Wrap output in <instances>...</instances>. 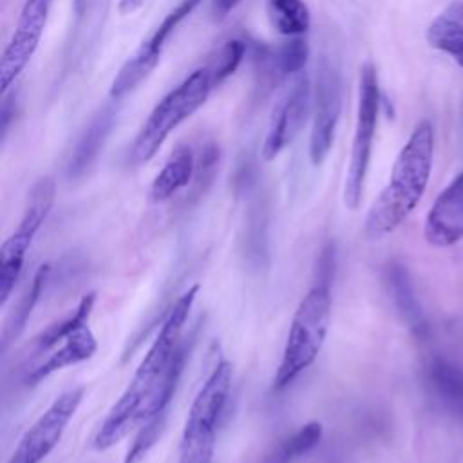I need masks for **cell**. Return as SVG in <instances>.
<instances>
[{"label":"cell","instance_id":"obj_1","mask_svg":"<svg viewBox=\"0 0 463 463\" xmlns=\"http://www.w3.org/2000/svg\"><path fill=\"white\" fill-rule=\"evenodd\" d=\"M197 291L199 286L194 284L166 311L159 333L130 383L98 429L92 439L94 450H107L148 418L168 414V405L201 329V322H197L186 336L181 335Z\"/></svg>","mask_w":463,"mask_h":463},{"label":"cell","instance_id":"obj_2","mask_svg":"<svg viewBox=\"0 0 463 463\" xmlns=\"http://www.w3.org/2000/svg\"><path fill=\"white\" fill-rule=\"evenodd\" d=\"M432 156V125L421 119L396 156L389 183L367 212L364 233L369 241H380L394 232L418 206L430 177Z\"/></svg>","mask_w":463,"mask_h":463},{"label":"cell","instance_id":"obj_3","mask_svg":"<svg viewBox=\"0 0 463 463\" xmlns=\"http://www.w3.org/2000/svg\"><path fill=\"white\" fill-rule=\"evenodd\" d=\"M331 320V286L315 282L300 300L286 338L273 389L288 387L318 356Z\"/></svg>","mask_w":463,"mask_h":463},{"label":"cell","instance_id":"obj_4","mask_svg":"<svg viewBox=\"0 0 463 463\" xmlns=\"http://www.w3.org/2000/svg\"><path fill=\"white\" fill-rule=\"evenodd\" d=\"M213 87L212 72L204 65L190 72L177 87L165 94L150 110L132 143V163H148L166 137L206 103Z\"/></svg>","mask_w":463,"mask_h":463},{"label":"cell","instance_id":"obj_5","mask_svg":"<svg viewBox=\"0 0 463 463\" xmlns=\"http://www.w3.org/2000/svg\"><path fill=\"white\" fill-rule=\"evenodd\" d=\"M232 389V364L219 360L195 394L179 443V463H210Z\"/></svg>","mask_w":463,"mask_h":463},{"label":"cell","instance_id":"obj_6","mask_svg":"<svg viewBox=\"0 0 463 463\" xmlns=\"http://www.w3.org/2000/svg\"><path fill=\"white\" fill-rule=\"evenodd\" d=\"M380 112V87L378 74L373 63H364L360 69L358 83V105H356V121L351 141L349 163L344 183V204L349 210H356L362 203L364 184L369 170L373 139L376 132Z\"/></svg>","mask_w":463,"mask_h":463},{"label":"cell","instance_id":"obj_7","mask_svg":"<svg viewBox=\"0 0 463 463\" xmlns=\"http://www.w3.org/2000/svg\"><path fill=\"white\" fill-rule=\"evenodd\" d=\"M56 181L52 175H42L27 194L25 208L16 230L2 242L0 248V304L4 306L20 279L27 250L45 222L54 204Z\"/></svg>","mask_w":463,"mask_h":463},{"label":"cell","instance_id":"obj_8","mask_svg":"<svg viewBox=\"0 0 463 463\" xmlns=\"http://www.w3.org/2000/svg\"><path fill=\"white\" fill-rule=\"evenodd\" d=\"M199 2L201 0H181L159 22V25L148 34V38L139 43V47L127 58V61L121 65V69L118 71V74L110 83L109 94L112 99L125 98L154 72V69L161 60L168 36L199 5Z\"/></svg>","mask_w":463,"mask_h":463},{"label":"cell","instance_id":"obj_9","mask_svg":"<svg viewBox=\"0 0 463 463\" xmlns=\"http://www.w3.org/2000/svg\"><path fill=\"white\" fill-rule=\"evenodd\" d=\"M83 387L61 392L24 432L7 463H40L61 439L69 421L83 400Z\"/></svg>","mask_w":463,"mask_h":463},{"label":"cell","instance_id":"obj_10","mask_svg":"<svg viewBox=\"0 0 463 463\" xmlns=\"http://www.w3.org/2000/svg\"><path fill=\"white\" fill-rule=\"evenodd\" d=\"M311 103V81L306 72H300L273 107L260 148V156L264 161H273L288 145L293 143V139L298 136L309 118V112L313 109Z\"/></svg>","mask_w":463,"mask_h":463},{"label":"cell","instance_id":"obj_11","mask_svg":"<svg viewBox=\"0 0 463 463\" xmlns=\"http://www.w3.org/2000/svg\"><path fill=\"white\" fill-rule=\"evenodd\" d=\"M52 0H24L14 31L0 56V92L5 94L36 52Z\"/></svg>","mask_w":463,"mask_h":463},{"label":"cell","instance_id":"obj_12","mask_svg":"<svg viewBox=\"0 0 463 463\" xmlns=\"http://www.w3.org/2000/svg\"><path fill=\"white\" fill-rule=\"evenodd\" d=\"M342 112V80L338 71L324 61L317 74L313 92V123L309 134L311 165L320 166L335 141L336 125Z\"/></svg>","mask_w":463,"mask_h":463},{"label":"cell","instance_id":"obj_13","mask_svg":"<svg viewBox=\"0 0 463 463\" xmlns=\"http://www.w3.org/2000/svg\"><path fill=\"white\" fill-rule=\"evenodd\" d=\"M423 235L429 244L438 248L463 239V172L436 197L427 213Z\"/></svg>","mask_w":463,"mask_h":463},{"label":"cell","instance_id":"obj_14","mask_svg":"<svg viewBox=\"0 0 463 463\" xmlns=\"http://www.w3.org/2000/svg\"><path fill=\"white\" fill-rule=\"evenodd\" d=\"M96 349H98L96 336L87 324L81 329H78L74 335L65 338L61 344H58V349H54L43 362H40L33 369H29L24 374V383L29 387L38 385L42 380H45L47 376H51L56 371L92 358Z\"/></svg>","mask_w":463,"mask_h":463},{"label":"cell","instance_id":"obj_15","mask_svg":"<svg viewBox=\"0 0 463 463\" xmlns=\"http://www.w3.org/2000/svg\"><path fill=\"white\" fill-rule=\"evenodd\" d=\"M195 161L197 157L188 145L175 146L150 184V201L152 203L168 201L179 190L188 186L194 181Z\"/></svg>","mask_w":463,"mask_h":463},{"label":"cell","instance_id":"obj_16","mask_svg":"<svg viewBox=\"0 0 463 463\" xmlns=\"http://www.w3.org/2000/svg\"><path fill=\"white\" fill-rule=\"evenodd\" d=\"M430 47L450 56L463 69V0L449 4L427 27Z\"/></svg>","mask_w":463,"mask_h":463},{"label":"cell","instance_id":"obj_17","mask_svg":"<svg viewBox=\"0 0 463 463\" xmlns=\"http://www.w3.org/2000/svg\"><path fill=\"white\" fill-rule=\"evenodd\" d=\"M427 382L436 398L463 418V367L445 356H434L427 364Z\"/></svg>","mask_w":463,"mask_h":463},{"label":"cell","instance_id":"obj_18","mask_svg":"<svg viewBox=\"0 0 463 463\" xmlns=\"http://www.w3.org/2000/svg\"><path fill=\"white\" fill-rule=\"evenodd\" d=\"M114 116H116L114 110L105 109L83 130L67 165V175L71 179L83 175L89 170V166L96 161L107 136L110 134V128L114 125Z\"/></svg>","mask_w":463,"mask_h":463},{"label":"cell","instance_id":"obj_19","mask_svg":"<svg viewBox=\"0 0 463 463\" xmlns=\"http://www.w3.org/2000/svg\"><path fill=\"white\" fill-rule=\"evenodd\" d=\"M385 284L389 289V295L394 302V307L398 309L403 322L416 333L425 331V320L421 313V306L416 298L411 275L407 268L400 262H391L385 268Z\"/></svg>","mask_w":463,"mask_h":463},{"label":"cell","instance_id":"obj_20","mask_svg":"<svg viewBox=\"0 0 463 463\" xmlns=\"http://www.w3.org/2000/svg\"><path fill=\"white\" fill-rule=\"evenodd\" d=\"M49 275H51V264H42L29 286L25 288V291L20 295L18 302L14 304V307L11 309V313L7 315L5 322H4V327H2V336H0V347L2 351H7V347L20 336V333L24 331L34 306L38 304L43 289H45V284L49 282Z\"/></svg>","mask_w":463,"mask_h":463},{"label":"cell","instance_id":"obj_21","mask_svg":"<svg viewBox=\"0 0 463 463\" xmlns=\"http://www.w3.org/2000/svg\"><path fill=\"white\" fill-rule=\"evenodd\" d=\"M94 302H96V293L89 291L87 295H83V298L78 302V306L67 317L52 322L38 336H34L31 342V356H38L45 351H51L52 347L61 344L65 338L74 335L78 329L87 326L89 317L94 307Z\"/></svg>","mask_w":463,"mask_h":463},{"label":"cell","instance_id":"obj_22","mask_svg":"<svg viewBox=\"0 0 463 463\" xmlns=\"http://www.w3.org/2000/svg\"><path fill=\"white\" fill-rule=\"evenodd\" d=\"M264 11L275 33L288 38L306 34L311 25V13L304 0H266Z\"/></svg>","mask_w":463,"mask_h":463},{"label":"cell","instance_id":"obj_23","mask_svg":"<svg viewBox=\"0 0 463 463\" xmlns=\"http://www.w3.org/2000/svg\"><path fill=\"white\" fill-rule=\"evenodd\" d=\"M324 427L320 421H307L293 434L273 445L260 463H295L302 456L309 454L322 439Z\"/></svg>","mask_w":463,"mask_h":463},{"label":"cell","instance_id":"obj_24","mask_svg":"<svg viewBox=\"0 0 463 463\" xmlns=\"http://www.w3.org/2000/svg\"><path fill=\"white\" fill-rule=\"evenodd\" d=\"M219 146L215 143H208L203 150L201 156L195 161V174H194V181H192V188L186 194V204H194L197 203L210 188L217 166H219Z\"/></svg>","mask_w":463,"mask_h":463},{"label":"cell","instance_id":"obj_25","mask_svg":"<svg viewBox=\"0 0 463 463\" xmlns=\"http://www.w3.org/2000/svg\"><path fill=\"white\" fill-rule=\"evenodd\" d=\"M244 52H246V43L239 38L226 40L221 45L215 58L206 65L212 72V80L215 87L221 85L228 76H232L237 71V67L244 58Z\"/></svg>","mask_w":463,"mask_h":463},{"label":"cell","instance_id":"obj_26","mask_svg":"<svg viewBox=\"0 0 463 463\" xmlns=\"http://www.w3.org/2000/svg\"><path fill=\"white\" fill-rule=\"evenodd\" d=\"M166 416L168 414H159V416L148 418L146 421H143L139 425V430H137L130 449L127 450V456H125L123 463H139L146 456V452L159 439V436L165 429V423H166Z\"/></svg>","mask_w":463,"mask_h":463},{"label":"cell","instance_id":"obj_27","mask_svg":"<svg viewBox=\"0 0 463 463\" xmlns=\"http://www.w3.org/2000/svg\"><path fill=\"white\" fill-rule=\"evenodd\" d=\"M307 56H309L307 42L302 36H297V38H289L275 51L273 61L280 74H300L307 61Z\"/></svg>","mask_w":463,"mask_h":463},{"label":"cell","instance_id":"obj_28","mask_svg":"<svg viewBox=\"0 0 463 463\" xmlns=\"http://www.w3.org/2000/svg\"><path fill=\"white\" fill-rule=\"evenodd\" d=\"M335 264H336V248H335V242L329 241L320 250V255H318V260H317L315 282L331 286L333 275H335Z\"/></svg>","mask_w":463,"mask_h":463},{"label":"cell","instance_id":"obj_29","mask_svg":"<svg viewBox=\"0 0 463 463\" xmlns=\"http://www.w3.org/2000/svg\"><path fill=\"white\" fill-rule=\"evenodd\" d=\"M13 99H16L14 92L9 94V90L5 94H2V116H0V130H2V139H5L7 132H9V125H11V118L14 116V105Z\"/></svg>","mask_w":463,"mask_h":463},{"label":"cell","instance_id":"obj_30","mask_svg":"<svg viewBox=\"0 0 463 463\" xmlns=\"http://www.w3.org/2000/svg\"><path fill=\"white\" fill-rule=\"evenodd\" d=\"M242 0H212L210 4V11H212V16L215 20H222L226 18Z\"/></svg>","mask_w":463,"mask_h":463},{"label":"cell","instance_id":"obj_31","mask_svg":"<svg viewBox=\"0 0 463 463\" xmlns=\"http://www.w3.org/2000/svg\"><path fill=\"white\" fill-rule=\"evenodd\" d=\"M145 0H119L118 4V11L127 16V14H132L134 11H137L141 5H143Z\"/></svg>","mask_w":463,"mask_h":463}]
</instances>
